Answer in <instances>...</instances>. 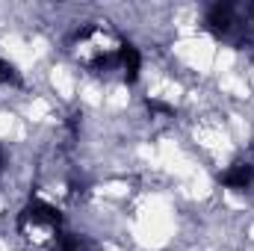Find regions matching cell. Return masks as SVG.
<instances>
[{
  "instance_id": "5b68a950",
  "label": "cell",
  "mask_w": 254,
  "mask_h": 251,
  "mask_svg": "<svg viewBox=\"0 0 254 251\" xmlns=\"http://www.w3.org/2000/svg\"><path fill=\"white\" fill-rule=\"evenodd\" d=\"M6 166V151H3V145H0V169Z\"/></svg>"
},
{
  "instance_id": "3957f363",
  "label": "cell",
  "mask_w": 254,
  "mask_h": 251,
  "mask_svg": "<svg viewBox=\"0 0 254 251\" xmlns=\"http://www.w3.org/2000/svg\"><path fill=\"white\" fill-rule=\"evenodd\" d=\"M119 71H122V77H125L127 83H136V77L142 71V54H139V48L125 42V39L119 45Z\"/></svg>"
},
{
  "instance_id": "7a4b0ae2",
  "label": "cell",
  "mask_w": 254,
  "mask_h": 251,
  "mask_svg": "<svg viewBox=\"0 0 254 251\" xmlns=\"http://www.w3.org/2000/svg\"><path fill=\"white\" fill-rule=\"evenodd\" d=\"M222 187L234 189V192H246L254 187V166L249 160H240L234 166H228V172L222 175Z\"/></svg>"
},
{
  "instance_id": "277c9868",
  "label": "cell",
  "mask_w": 254,
  "mask_h": 251,
  "mask_svg": "<svg viewBox=\"0 0 254 251\" xmlns=\"http://www.w3.org/2000/svg\"><path fill=\"white\" fill-rule=\"evenodd\" d=\"M21 83V74H18V68L9 63L3 54H0V86H18Z\"/></svg>"
},
{
  "instance_id": "6da1fadb",
  "label": "cell",
  "mask_w": 254,
  "mask_h": 251,
  "mask_svg": "<svg viewBox=\"0 0 254 251\" xmlns=\"http://www.w3.org/2000/svg\"><path fill=\"white\" fill-rule=\"evenodd\" d=\"M18 231L36 243H57V237L63 234V213L57 207H51L42 198H33L21 213H18Z\"/></svg>"
}]
</instances>
